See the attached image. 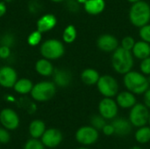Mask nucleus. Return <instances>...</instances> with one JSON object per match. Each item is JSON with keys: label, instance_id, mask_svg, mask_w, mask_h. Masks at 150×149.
<instances>
[{"label": "nucleus", "instance_id": "1", "mask_svg": "<svg viewBox=\"0 0 150 149\" xmlns=\"http://www.w3.org/2000/svg\"><path fill=\"white\" fill-rule=\"evenodd\" d=\"M123 83L125 88L135 95H143L150 87L149 77L141 71L131 70L124 75Z\"/></svg>", "mask_w": 150, "mask_h": 149}, {"label": "nucleus", "instance_id": "2", "mask_svg": "<svg viewBox=\"0 0 150 149\" xmlns=\"http://www.w3.org/2000/svg\"><path fill=\"white\" fill-rule=\"evenodd\" d=\"M112 54V67L116 73L124 76L125 74L133 69L134 57L131 51L126 50L121 47H119Z\"/></svg>", "mask_w": 150, "mask_h": 149}, {"label": "nucleus", "instance_id": "3", "mask_svg": "<svg viewBox=\"0 0 150 149\" xmlns=\"http://www.w3.org/2000/svg\"><path fill=\"white\" fill-rule=\"evenodd\" d=\"M130 23L135 27H142L150 23V4L146 1H139L131 4L128 11Z\"/></svg>", "mask_w": 150, "mask_h": 149}, {"label": "nucleus", "instance_id": "4", "mask_svg": "<svg viewBox=\"0 0 150 149\" xmlns=\"http://www.w3.org/2000/svg\"><path fill=\"white\" fill-rule=\"evenodd\" d=\"M40 54L43 58L47 60H58L65 53V47L62 41L57 39H49L45 40L40 46Z\"/></svg>", "mask_w": 150, "mask_h": 149}, {"label": "nucleus", "instance_id": "5", "mask_svg": "<svg viewBox=\"0 0 150 149\" xmlns=\"http://www.w3.org/2000/svg\"><path fill=\"white\" fill-rule=\"evenodd\" d=\"M56 93V85L54 82L41 81L33 85L31 96L37 102H47L52 99Z\"/></svg>", "mask_w": 150, "mask_h": 149}, {"label": "nucleus", "instance_id": "6", "mask_svg": "<svg viewBox=\"0 0 150 149\" xmlns=\"http://www.w3.org/2000/svg\"><path fill=\"white\" fill-rule=\"evenodd\" d=\"M98 92L104 97H115L119 93V83L116 78L111 75L100 76L97 84Z\"/></svg>", "mask_w": 150, "mask_h": 149}, {"label": "nucleus", "instance_id": "7", "mask_svg": "<svg viewBox=\"0 0 150 149\" xmlns=\"http://www.w3.org/2000/svg\"><path fill=\"white\" fill-rule=\"evenodd\" d=\"M149 109L143 103H136L129 112V121L133 126L141 127L149 124Z\"/></svg>", "mask_w": 150, "mask_h": 149}, {"label": "nucleus", "instance_id": "8", "mask_svg": "<svg viewBox=\"0 0 150 149\" xmlns=\"http://www.w3.org/2000/svg\"><path fill=\"white\" fill-rule=\"evenodd\" d=\"M76 141L83 146H91L97 142L99 137L98 130L92 126H83L77 129L75 134Z\"/></svg>", "mask_w": 150, "mask_h": 149}, {"label": "nucleus", "instance_id": "9", "mask_svg": "<svg viewBox=\"0 0 150 149\" xmlns=\"http://www.w3.org/2000/svg\"><path fill=\"white\" fill-rule=\"evenodd\" d=\"M98 114L106 120H112L119 112V105L113 97H103L98 103Z\"/></svg>", "mask_w": 150, "mask_h": 149}, {"label": "nucleus", "instance_id": "10", "mask_svg": "<svg viewBox=\"0 0 150 149\" xmlns=\"http://www.w3.org/2000/svg\"><path fill=\"white\" fill-rule=\"evenodd\" d=\"M0 123L7 130L14 131L19 126L20 119L14 110L4 108L0 112Z\"/></svg>", "mask_w": 150, "mask_h": 149}, {"label": "nucleus", "instance_id": "11", "mask_svg": "<svg viewBox=\"0 0 150 149\" xmlns=\"http://www.w3.org/2000/svg\"><path fill=\"white\" fill-rule=\"evenodd\" d=\"M96 44L98 48L104 53H113L120 47L119 40L111 33L101 34L98 38Z\"/></svg>", "mask_w": 150, "mask_h": 149}, {"label": "nucleus", "instance_id": "12", "mask_svg": "<svg viewBox=\"0 0 150 149\" xmlns=\"http://www.w3.org/2000/svg\"><path fill=\"white\" fill-rule=\"evenodd\" d=\"M41 142L46 148H57L62 141L63 136L62 132L57 128L46 129L43 135L41 136Z\"/></svg>", "mask_w": 150, "mask_h": 149}, {"label": "nucleus", "instance_id": "13", "mask_svg": "<svg viewBox=\"0 0 150 149\" xmlns=\"http://www.w3.org/2000/svg\"><path fill=\"white\" fill-rule=\"evenodd\" d=\"M18 80L16 70L10 66H3L0 68V86L10 89L13 88Z\"/></svg>", "mask_w": 150, "mask_h": 149}, {"label": "nucleus", "instance_id": "14", "mask_svg": "<svg viewBox=\"0 0 150 149\" xmlns=\"http://www.w3.org/2000/svg\"><path fill=\"white\" fill-rule=\"evenodd\" d=\"M136 95L132 93L131 91L126 90L122 91H119V93L116 95V102L119 105V107L122 109H131L136 103Z\"/></svg>", "mask_w": 150, "mask_h": 149}, {"label": "nucleus", "instance_id": "15", "mask_svg": "<svg viewBox=\"0 0 150 149\" xmlns=\"http://www.w3.org/2000/svg\"><path fill=\"white\" fill-rule=\"evenodd\" d=\"M57 25V18L52 13H47L41 16L36 24L37 30L40 32H47L51 30H53L55 25Z\"/></svg>", "mask_w": 150, "mask_h": 149}, {"label": "nucleus", "instance_id": "16", "mask_svg": "<svg viewBox=\"0 0 150 149\" xmlns=\"http://www.w3.org/2000/svg\"><path fill=\"white\" fill-rule=\"evenodd\" d=\"M115 134L120 136H126L129 134L132 131V124L129 121V119H127L125 118H115L112 119V122Z\"/></svg>", "mask_w": 150, "mask_h": 149}, {"label": "nucleus", "instance_id": "17", "mask_svg": "<svg viewBox=\"0 0 150 149\" xmlns=\"http://www.w3.org/2000/svg\"><path fill=\"white\" fill-rule=\"evenodd\" d=\"M105 0H87L83 5L86 13L92 16L101 14L105 9Z\"/></svg>", "mask_w": 150, "mask_h": 149}, {"label": "nucleus", "instance_id": "18", "mask_svg": "<svg viewBox=\"0 0 150 149\" xmlns=\"http://www.w3.org/2000/svg\"><path fill=\"white\" fill-rule=\"evenodd\" d=\"M53 76H54V83L58 87H62V88L68 87L72 81V76L70 72H69L66 69H62V68L54 69Z\"/></svg>", "mask_w": 150, "mask_h": 149}, {"label": "nucleus", "instance_id": "19", "mask_svg": "<svg viewBox=\"0 0 150 149\" xmlns=\"http://www.w3.org/2000/svg\"><path fill=\"white\" fill-rule=\"evenodd\" d=\"M131 52H132L134 59H138V60L142 61V60L150 56V44L142 40H138L135 42Z\"/></svg>", "mask_w": 150, "mask_h": 149}, {"label": "nucleus", "instance_id": "20", "mask_svg": "<svg viewBox=\"0 0 150 149\" xmlns=\"http://www.w3.org/2000/svg\"><path fill=\"white\" fill-rule=\"evenodd\" d=\"M81 81L88 86H92V85H96L99 77H100V74L98 73V71L95 68H84L81 75Z\"/></svg>", "mask_w": 150, "mask_h": 149}, {"label": "nucleus", "instance_id": "21", "mask_svg": "<svg viewBox=\"0 0 150 149\" xmlns=\"http://www.w3.org/2000/svg\"><path fill=\"white\" fill-rule=\"evenodd\" d=\"M35 70L39 75L42 76H49L53 75L54 68L50 60L41 58L37 61L35 64Z\"/></svg>", "mask_w": 150, "mask_h": 149}, {"label": "nucleus", "instance_id": "22", "mask_svg": "<svg viewBox=\"0 0 150 149\" xmlns=\"http://www.w3.org/2000/svg\"><path fill=\"white\" fill-rule=\"evenodd\" d=\"M46 125L44 121L40 119H34L29 125V134L32 138L40 139L43 135L44 132L46 131Z\"/></svg>", "mask_w": 150, "mask_h": 149}, {"label": "nucleus", "instance_id": "23", "mask_svg": "<svg viewBox=\"0 0 150 149\" xmlns=\"http://www.w3.org/2000/svg\"><path fill=\"white\" fill-rule=\"evenodd\" d=\"M33 87V84L31 80L27 78H20L17 80L13 86V89L17 93L20 95H26L28 93H31Z\"/></svg>", "mask_w": 150, "mask_h": 149}, {"label": "nucleus", "instance_id": "24", "mask_svg": "<svg viewBox=\"0 0 150 149\" xmlns=\"http://www.w3.org/2000/svg\"><path fill=\"white\" fill-rule=\"evenodd\" d=\"M135 141L140 144H146L150 141V126H144L138 127L134 133Z\"/></svg>", "mask_w": 150, "mask_h": 149}, {"label": "nucleus", "instance_id": "25", "mask_svg": "<svg viewBox=\"0 0 150 149\" xmlns=\"http://www.w3.org/2000/svg\"><path fill=\"white\" fill-rule=\"evenodd\" d=\"M77 37V31L75 25H67L62 32V40L66 44L73 43Z\"/></svg>", "mask_w": 150, "mask_h": 149}, {"label": "nucleus", "instance_id": "26", "mask_svg": "<svg viewBox=\"0 0 150 149\" xmlns=\"http://www.w3.org/2000/svg\"><path fill=\"white\" fill-rule=\"evenodd\" d=\"M41 40H42V32L36 30L29 34V36L27 37V43L31 47H35L40 43Z\"/></svg>", "mask_w": 150, "mask_h": 149}, {"label": "nucleus", "instance_id": "27", "mask_svg": "<svg viewBox=\"0 0 150 149\" xmlns=\"http://www.w3.org/2000/svg\"><path fill=\"white\" fill-rule=\"evenodd\" d=\"M136 40L135 39L131 36V35H127L125 37L122 38V40L120 42V47H121L122 48L128 50V51H132L134 44H135Z\"/></svg>", "mask_w": 150, "mask_h": 149}, {"label": "nucleus", "instance_id": "28", "mask_svg": "<svg viewBox=\"0 0 150 149\" xmlns=\"http://www.w3.org/2000/svg\"><path fill=\"white\" fill-rule=\"evenodd\" d=\"M106 124V119L103 118L100 114L94 115L91 119V126H92L97 130H102V128Z\"/></svg>", "mask_w": 150, "mask_h": 149}, {"label": "nucleus", "instance_id": "29", "mask_svg": "<svg viewBox=\"0 0 150 149\" xmlns=\"http://www.w3.org/2000/svg\"><path fill=\"white\" fill-rule=\"evenodd\" d=\"M23 149H45V146L39 139L32 138L25 143Z\"/></svg>", "mask_w": 150, "mask_h": 149}, {"label": "nucleus", "instance_id": "30", "mask_svg": "<svg viewBox=\"0 0 150 149\" xmlns=\"http://www.w3.org/2000/svg\"><path fill=\"white\" fill-rule=\"evenodd\" d=\"M140 39L150 44V23L139 28Z\"/></svg>", "mask_w": 150, "mask_h": 149}, {"label": "nucleus", "instance_id": "31", "mask_svg": "<svg viewBox=\"0 0 150 149\" xmlns=\"http://www.w3.org/2000/svg\"><path fill=\"white\" fill-rule=\"evenodd\" d=\"M139 68H140V71H141L143 75H145V76H149L150 56H149V57H147V58H145V59H143V60L141 61Z\"/></svg>", "mask_w": 150, "mask_h": 149}, {"label": "nucleus", "instance_id": "32", "mask_svg": "<svg viewBox=\"0 0 150 149\" xmlns=\"http://www.w3.org/2000/svg\"><path fill=\"white\" fill-rule=\"evenodd\" d=\"M11 140V134L9 133V130H7L4 127H0V143L1 144H6Z\"/></svg>", "mask_w": 150, "mask_h": 149}, {"label": "nucleus", "instance_id": "33", "mask_svg": "<svg viewBox=\"0 0 150 149\" xmlns=\"http://www.w3.org/2000/svg\"><path fill=\"white\" fill-rule=\"evenodd\" d=\"M80 5L76 0H68L67 2V8L69 11H72V12H76L79 10Z\"/></svg>", "mask_w": 150, "mask_h": 149}, {"label": "nucleus", "instance_id": "34", "mask_svg": "<svg viewBox=\"0 0 150 149\" xmlns=\"http://www.w3.org/2000/svg\"><path fill=\"white\" fill-rule=\"evenodd\" d=\"M103 132V133L106 136H112L113 134H115V130H114V127L112 126V124H105V126L102 128L101 130Z\"/></svg>", "mask_w": 150, "mask_h": 149}, {"label": "nucleus", "instance_id": "35", "mask_svg": "<svg viewBox=\"0 0 150 149\" xmlns=\"http://www.w3.org/2000/svg\"><path fill=\"white\" fill-rule=\"evenodd\" d=\"M11 55V49L7 45H2L0 47V58L7 59Z\"/></svg>", "mask_w": 150, "mask_h": 149}, {"label": "nucleus", "instance_id": "36", "mask_svg": "<svg viewBox=\"0 0 150 149\" xmlns=\"http://www.w3.org/2000/svg\"><path fill=\"white\" fill-rule=\"evenodd\" d=\"M143 104L150 110V87L143 93Z\"/></svg>", "mask_w": 150, "mask_h": 149}, {"label": "nucleus", "instance_id": "37", "mask_svg": "<svg viewBox=\"0 0 150 149\" xmlns=\"http://www.w3.org/2000/svg\"><path fill=\"white\" fill-rule=\"evenodd\" d=\"M7 11V8H6V4L5 2H0V18L3 17Z\"/></svg>", "mask_w": 150, "mask_h": 149}, {"label": "nucleus", "instance_id": "38", "mask_svg": "<svg viewBox=\"0 0 150 149\" xmlns=\"http://www.w3.org/2000/svg\"><path fill=\"white\" fill-rule=\"evenodd\" d=\"M77 1V3L79 4H81V5H83L84 4V3L87 1V0H76Z\"/></svg>", "mask_w": 150, "mask_h": 149}, {"label": "nucleus", "instance_id": "39", "mask_svg": "<svg viewBox=\"0 0 150 149\" xmlns=\"http://www.w3.org/2000/svg\"><path fill=\"white\" fill-rule=\"evenodd\" d=\"M128 3L130 4H134V3H136V2H139V1H142V0H127Z\"/></svg>", "mask_w": 150, "mask_h": 149}, {"label": "nucleus", "instance_id": "40", "mask_svg": "<svg viewBox=\"0 0 150 149\" xmlns=\"http://www.w3.org/2000/svg\"><path fill=\"white\" fill-rule=\"evenodd\" d=\"M50 1H52V2H54V3H62V2L66 1V0H50Z\"/></svg>", "mask_w": 150, "mask_h": 149}, {"label": "nucleus", "instance_id": "41", "mask_svg": "<svg viewBox=\"0 0 150 149\" xmlns=\"http://www.w3.org/2000/svg\"><path fill=\"white\" fill-rule=\"evenodd\" d=\"M12 1H14V0H4V2H5V3H11Z\"/></svg>", "mask_w": 150, "mask_h": 149}, {"label": "nucleus", "instance_id": "42", "mask_svg": "<svg viewBox=\"0 0 150 149\" xmlns=\"http://www.w3.org/2000/svg\"><path fill=\"white\" fill-rule=\"evenodd\" d=\"M149 126H150V113H149Z\"/></svg>", "mask_w": 150, "mask_h": 149}, {"label": "nucleus", "instance_id": "43", "mask_svg": "<svg viewBox=\"0 0 150 149\" xmlns=\"http://www.w3.org/2000/svg\"><path fill=\"white\" fill-rule=\"evenodd\" d=\"M77 149H89V148H77Z\"/></svg>", "mask_w": 150, "mask_h": 149}]
</instances>
